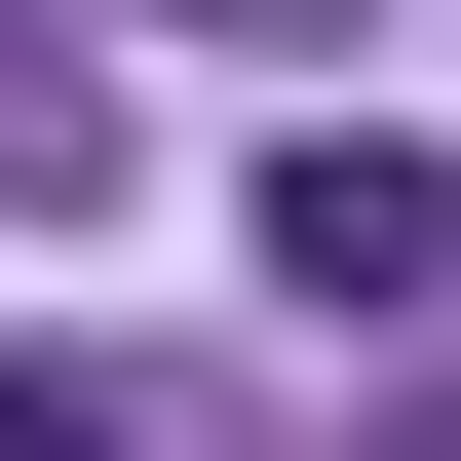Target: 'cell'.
Returning a JSON list of instances; mask_svg holds the SVG:
<instances>
[{"label": "cell", "instance_id": "6da1fadb", "mask_svg": "<svg viewBox=\"0 0 461 461\" xmlns=\"http://www.w3.org/2000/svg\"><path fill=\"white\" fill-rule=\"evenodd\" d=\"M269 308H461V154L308 115V154H269Z\"/></svg>", "mask_w": 461, "mask_h": 461}, {"label": "cell", "instance_id": "7a4b0ae2", "mask_svg": "<svg viewBox=\"0 0 461 461\" xmlns=\"http://www.w3.org/2000/svg\"><path fill=\"white\" fill-rule=\"evenodd\" d=\"M0 193H39V230L115 193V77H77V39H0Z\"/></svg>", "mask_w": 461, "mask_h": 461}, {"label": "cell", "instance_id": "3957f363", "mask_svg": "<svg viewBox=\"0 0 461 461\" xmlns=\"http://www.w3.org/2000/svg\"><path fill=\"white\" fill-rule=\"evenodd\" d=\"M0 461H115V384H77V346H0Z\"/></svg>", "mask_w": 461, "mask_h": 461}, {"label": "cell", "instance_id": "277c9868", "mask_svg": "<svg viewBox=\"0 0 461 461\" xmlns=\"http://www.w3.org/2000/svg\"><path fill=\"white\" fill-rule=\"evenodd\" d=\"M230 39H346V0H230Z\"/></svg>", "mask_w": 461, "mask_h": 461}]
</instances>
